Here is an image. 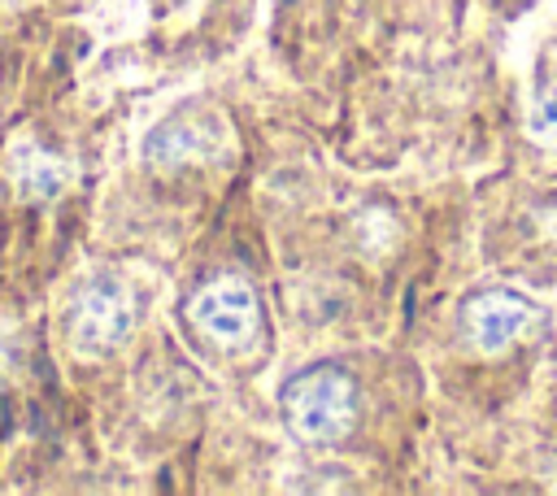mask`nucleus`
<instances>
[{
  "instance_id": "obj_1",
  "label": "nucleus",
  "mask_w": 557,
  "mask_h": 496,
  "mask_svg": "<svg viewBox=\"0 0 557 496\" xmlns=\"http://www.w3.org/2000/svg\"><path fill=\"white\" fill-rule=\"evenodd\" d=\"M283 418L309 444H335L357 422V387L335 365H313L287 379L283 387Z\"/></svg>"
},
{
  "instance_id": "obj_2",
  "label": "nucleus",
  "mask_w": 557,
  "mask_h": 496,
  "mask_svg": "<svg viewBox=\"0 0 557 496\" xmlns=\"http://www.w3.org/2000/svg\"><path fill=\"white\" fill-rule=\"evenodd\" d=\"M70 339L78 352L87 357H104L113 352L117 344H126L131 326H135V300L126 292V283L109 278V274H96L78 287L74 305H70Z\"/></svg>"
},
{
  "instance_id": "obj_3",
  "label": "nucleus",
  "mask_w": 557,
  "mask_h": 496,
  "mask_svg": "<svg viewBox=\"0 0 557 496\" xmlns=\"http://www.w3.org/2000/svg\"><path fill=\"white\" fill-rule=\"evenodd\" d=\"M187 322H191L205 339H213V344H222V348L248 344V339L257 335V326H261V305H257L252 283L239 278V274H218V278H209V283L187 300Z\"/></svg>"
},
{
  "instance_id": "obj_4",
  "label": "nucleus",
  "mask_w": 557,
  "mask_h": 496,
  "mask_svg": "<svg viewBox=\"0 0 557 496\" xmlns=\"http://www.w3.org/2000/svg\"><path fill=\"white\" fill-rule=\"evenodd\" d=\"M461 322H466V335L483 348V352H500L509 348L513 339H522L535 322H540V309L518 296V292H479L466 300L461 309Z\"/></svg>"
},
{
  "instance_id": "obj_5",
  "label": "nucleus",
  "mask_w": 557,
  "mask_h": 496,
  "mask_svg": "<svg viewBox=\"0 0 557 496\" xmlns=\"http://www.w3.org/2000/svg\"><path fill=\"white\" fill-rule=\"evenodd\" d=\"M9 183L22 200H48L61 191L65 183V165L57 152L39 148V144H17L9 152Z\"/></svg>"
},
{
  "instance_id": "obj_6",
  "label": "nucleus",
  "mask_w": 557,
  "mask_h": 496,
  "mask_svg": "<svg viewBox=\"0 0 557 496\" xmlns=\"http://www.w3.org/2000/svg\"><path fill=\"white\" fill-rule=\"evenodd\" d=\"M205 148H209V135L196 122H165V126H157L148 135V161L152 165H165V170L196 161Z\"/></svg>"
}]
</instances>
